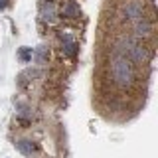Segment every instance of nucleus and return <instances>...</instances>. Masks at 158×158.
Wrapping results in <instances>:
<instances>
[{"instance_id": "f257e3e1", "label": "nucleus", "mask_w": 158, "mask_h": 158, "mask_svg": "<svg viewBox=\"0 0 158 158\" xmlns=\"http://www.w3.org/2000/svg\"><path fill=\"white\" fill-rule=\"evenodd\" d=\"M107 61L99 67V81H105V85L115 87L118 91H135L142 85V67L135 65L131 59L123 56H111L105 53Z\"/></svg>"}, {"instance_id": "f03ea898", "label": "nucleus", "mask_w": 158, "mask_h": 158, "mask_svg": "<svg viewBox=\"0 0 158 158\" xmlns=\"http://www.w3.org/2000/svg\"><path fill=\"white\" fill-rule=\"evenodd\" d=\"M132 38L140 40L144 44H150V46H156V22L154 18H142L136 20V22L128 24V32Z\"/></svg>"}, {"instance_id": "7ed1b4c3", "label": "nucleus", "mask_w": 158, "mask_h": 158, "mask_svg": "<svg viewBox=\"0 0 158 158\" xmlns=\"http://www.w3.org/2000/svg\"><path fill=\"white\" fill-rule=\"evenodd\" d=\"M56 40H57V46L59 52L63 53L69 59H75L79 53V40L73 32L69 30H56Z\"/></svg>"}, {"instance_id": "20e7f679", "label": "nucleus", "mask_w": 158, "mask_h": 158, "mask_svg": "<svg viewBox=\"0 0 158 158\" xmlns=\"http://www.w3.org/2000/svg\"><path fill=\"white\" fill-rule=\"evenodd\" d=\"M38 16H40V24L44 26H53L59 22L57 18V0H40L38 6Z\"/></svg>"}, {"instance_id": "39448f33", "label": "nucleus", "mask_w": 158, "mask_h": 158, "mask_svg": "<svg viewBox=\"0 0 158 158\" xmlns=\"http://www.w3.org/2000/svg\"><path fill=\"white\" fill-rule=\"evenodd\" d=\"M83 16L81 6L75 2V0H61L57 2V18L63 20V22H75Z\"/></svg>"}, {"instance_id": "423d86ee", "label": "nucleus", "mask_w": 158, "mask_h": 158, "mask_svg": "<svg viewBox=\"0 0 158 158\" xmlns=\"http://www.w3.org/2000/svg\"><path fill=\"white\" fill-rule=\"evenodd\" d=\"M14 146H16L18 152H22L24 156H34L38 152V144L32 140V138H16L14 140Z\"/></svg>"}, {"instance_id": "0eeeda50", "label": "nucleus", "mask_w": 158, "mask_h": 158, "mask_svg": "<svg viewBox=\"0 0 158 158\" xmlns=\"http://www.w3.org/2000/svg\"><path fill=\"white\" fill-rule=\"evenodd\" d=\"M34 59H36L38 65H48L49 61V48L48 46H38L34 49Z\"/></svg>"}, {"instance_id": "6e6552de", "label": "nucleus", "mask_w": 158, "mask_h": 158, "mask_svg": "<svg viewBox=\"0 0 158 158\" xmlns=\"http://www.w3.org/2000/svg\"><path fill=\"white\" fill-rule=\"evenodd\" d=\"M32 57H34V49L32 48H26V46H24V48L18 49V59L22 63H30V61H32Z\"/></svg>"}, {"instance_id": "1a4fd4ad", "label": "nucleus", "mask_w": 158, "mask_h": 158, "mask_svg": "<svg viewBox=\"0 0 158 158\" xmlns=\"http://www.w3.org/2000/svg\"><path fill=\"white\" fill-rule=\"evenodd\" d=\"M10 4H12V0H0V12H2V10H6Z\"/></svg>"}]
</instances>
